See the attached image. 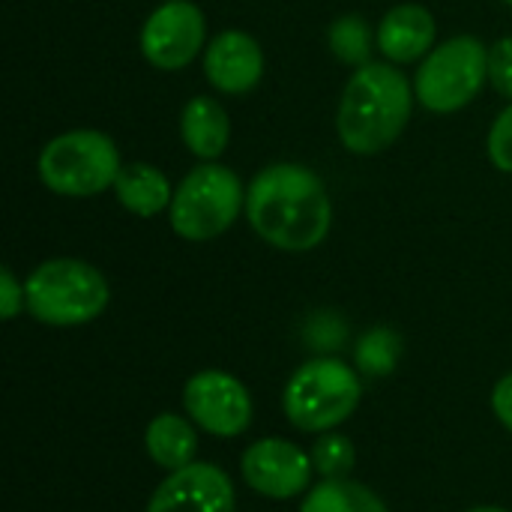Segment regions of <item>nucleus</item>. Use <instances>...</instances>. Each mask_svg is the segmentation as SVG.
<instances>
[{
    "label": "nucleus",
    "mask_w": 512,
    "mask_h": 512,
    "mask_svg": "<svg viewBox=\"0 0 512 512\" xmlns=\"http://www.w3.org/2000/svg\"><path fill=\"white\" fill-rule=\"evenodd\" d=\"M246 216L264 243L282 252H309L330 234L333 204L312 168L279 162L249 183Z\"/></svg>",
    "instance_id": "1"
},
{
    "label": "nucleus",
    "mask_w": 512,
    "mask_h": 512,
    "mask_svg": "<svg viewBox=\"0 0 512 512\" xmlns=\"http://www.w3.org/2000/svg\"><path fill=\"white\" fill-rule=\"evenodd\" d=\"M414 90L390 63H363L339 102L336 129L351 153L372 156L396 144L408 126Z\"/></svg>",
    "instance_id": "2"
},
{
    "label": "nucleus",
    "mask_w": 512,
    "mask_h": 512,
    "mask_svg": "<svg viewBox=\"0 0 512 512\" xmlns=\"http://www.w3.org/2000/svg\"><path fill=\"white\" fill-rule=\"evenodd\" d=\"M27 312L48 327H81L108 306L105 276L78 258H54L39 264L27 282Z\"/></svg>",
    "instance_id": "3"
},
{
    "label": "nucleus",
    "mask_w": 512,
    "mask_h": 512,
    "mask_svg": "<svg viewBox=\"0 0 512 512\" xmlns=\"http://www.w3.org/2000/svg\"><path fill=\"white\" fill-rule=\"evenodd\" d=\"M360 399L363 384L348 363L315 357L291 375L282 408L300 432H330L360 408Z\"/></svg>",
    "instance_id": "4"
},
{
    "label": "nucleus",
    "mask_w": 512,
    "mask_h": 512,
    "mask_svg": "<svg viewBox=\"0 0 512 512\" xmlns=\"http://www.w3.org/2000/svg\"><path fill=\"white\" fill-rule=\"evenodd\" d=\"M39 180L66 198H90L117 183V144L96 129H75L51 138L39 153Z\"/></svg>",
    "instance_id": "5"
},
{
    "label": "nucleus",
    "mask_w": 512,
    "mask_h": 512,
    "mask_svg": "<svg viewBox=\"0 0 512 512\" xmlns=\"http://www.w3.org/2000/svg\"><path fill=\"white\" fill-rule=\"evenodd\" d=\"M240 204H246V192L240 177L225 165H198L171 198V228L192 243H204L219 237L240 216Z\"/></svg>",
    "instance_id": "6"
},
{
    "label": "nucleus",
    "mask_w": 512,
    "mask_h": 512,
    "mask_svg": "<svg viewBox=\"0 0 512 512\" xmlns=\"http://www.w3.org/2000/svg\"><path fill=\"white\" fill-rule=\"evenodd\" d=\"M489 78V48L474 36H456L438 45L414 78V96L435 114L465 108Z\"/></svg>",
    "instance_id": "7"
},
{
    "label": "nucleus",
    "mask_w": 512,
    "mask_h": 512,
    "mask_svg": "<svg viewBox=\"0 0 512 512\" xmlns=\"http://www.w3.org/2000/svg\"><path fill=\"white\" fill-rule=\"evenodd\" d=\"M183 408L195 426L216 438H237L252 423L249 390L222 369H204L183 387Z\"/></svg>",
    "instance_id": "8"
},
{
    "label": "nucleus",
    "mask_w": 512,
    "mask_h": 512,
    "mask_svg": "<svg viewBox=\"0 0 512 512\" xmlns=\"http://www.w3.org/2000/svg\"><path fill=\"white\" fill-rule=\"evenodd\" d=\"M243 480L252 492L270 501H291L309 492L312 483V456L294 447L285 438H261L246 447L240 462Z\"/></svg>",
    "instance_id": "9"
},
{
    "label": "nucleus",
    "mask_w": 512,
    "mask_h": 512,
    "mask_svg": "<svg viewBox=\"0 0 512 512\" xmlns=\"http://www.w3.org/2000/svg\"><path fill=\"white\" fill-rule=\"evenodd\" d=\"M204 12L189 0L162 3L141 30V51L156 69H183L204 45Z\"/></svg>",
    "instance_id": "10"
},
{
    "label": "nucleus",
    "mask_w": 512,
    "mask_h": 512,
    "mask_svg": "<svg viewBox=\"0 0 512 512\" xmlns=\"http://www.w3.org/2000/svg\"><path fill=\"white\" fill-rule=\"evenodd\" d=\"M237 495L231 477L210 465L192 462L171 471L150 495L147 512H234Z\"/></svg>",
    "instance_id": "11"
},
{
    "label": "nucleus",
    "mask_w": 512,
    "mask_h": 512,
    "mask_svg": "<svg viewBox=\"0 0 512 512\" xmlns=\"http://www.w3.org/2000/svg\"><path fill=\"white\" fill-rule=\"evenodd\" d=\"M204 72L219 93H231V96L249 93L258 87L264 75V51L249 33L225 30L207 45Z\"/></svg>",
    "instance_id": "12"
},
{
    "label": "nucleus",
    "mask_w": 512,
    "mask_h": 512,
    "mask_svg": "<svg viewBox=\"0 0 512 512\" xmlns=\"http://www.w3.org/2000/svg\"><path fill=\"white\" fill-rule=\"evenodd\" d=\"M435 42V18L420 3L393 6L378 27V48L393 63H411L423 57Z\"/></svg>",
    "instance_id": "13"
},
{
    "label": "nucleus",
    "mask_w": 512,
    "mask_h": 512,
    "mask_svg": "<svg viewBox=\"0 0 512 512\" xmlns=\"http://www.w3.org/2000/svg\"><path fill=\"white\" fill-rule=\"evenodd\" d=\"M180 132L186 147L198 159H216L231 138V123L225 108L213 96H192L180 117Z\"/></svg>",
    "instance_id": "14"
},
{
    "label": "nucleus",
    "mask_w": 512,
    "mask_h": 512,
    "mask_svg": "<svg viewBox=\"0 0 512 512\" xmlns=\"http://www.w3.org/2000/svg\"><path fill=\"white\" fill-rule=\"evenodd\" d=\"M114 195L129 213L150 219V216L162 213L165 207H171L174 189L159 168L135 162V165L120 168L117 183H114Z\"/></svg>",
    "instance_id": "15"
},
{
    "label": "nucleus",
    "mask_w": 512,
    "mask_h": 512,
    "mask_svg": "<svg viewBox=\"0 0 512 512\" xmlns=\"http://www.w3.org/2000/svg\"><path fill=\"white\" fill-rule=\"evenodd\" d=\"M144 447H147L150 459L171 474V471H180L195 462L198 435L186 417L159 414L150 420V426L144 432Z\"/></svg>",
    "instance_id": "16"
},
{
    "label": "nucleus",
    "mask_w": 512,
    "mask_h": 512,
    "mask_svg": "<svg viewBox=\"0 0 512 512\" xmlns=\"http://www.w3.org/2000/svg\"><path fill=\"white\" fill-rule=\"evenodd\" d=\"M300 512H390L387 504L363 483H354L348 477L324 480L306 492Z\"/></svg>",
    "instance_id": "17"
},
{
    "label": "nucleus",
    "mask_w": 512,
    "mask_h": 512,
    "mask_svg": "<svg viewBox=\"0 0 512 512\" xmlns=\"http://www.w3.org/2000/svg\"><path fill=\"white\" fill-rule=\"evenodd\" d=\"M402 357V339L396 330L390 327H375L369 330L360 342H357V351H354V360H357V369L363 375H372V378H381V375H390L396 369Z\"/></svg>",
    "instance_id": "18"
},
{
    "label": "nucleus",
    "mask_w": 512,
    "mask_h": 512,
    "mask_svg": "<svg viewBox=\"0 0 512 512\" xmlns=\"http://www.w3.org/2000/svg\"><path fill=\"white\" fill-rule=\"evenodd\" d=\"M330 48H333V54L339 60L351 63V66L369 63V54H372L369 24L360 15H345V18L333 21V27H330Z\"/></svg>",
    "instance_id": "19"
},
{
    "label": "nucleus",
    "mask_w": 512,
    "mask_h": 512,
    "mask_svg": "<svg viewBox=\"0 0 512 512\" xmlns=\"http://www.w3.org/2000/svg\"><path fill=\"white\" fill-rule=\"evenodd\" d=\"M354 462H357V450H354L348 435L324 432L312 447V465L324 480L348 477L354 471Z\"/></svg>",
    "instance_id": "20"
},
{
    "label": "nucleus",
    "mask_w": 512,
    "mask_h": 512,
    "mask_svg": "<svg viewBox=\"0 0 512 512\" xmlns=\"http://www.w3.org/2000/svg\"><path fill=\"white\" fill-rule=\"evenodd\" d=\"M489 159L495 162V168L512 174V105H507L498 114V120L489 132Z\"/></svg>",
    "instance_id": "21"
},
{
    "label": "nucleus",
    "mask_w": 512,
    "mask_h": 512,
    "mask_svg": "<svg viewBox=\"0 0 512 512\" xmlns=\"http://www.w3.org/2000/svg\"><path fill=\"white\" fill-rule=\"evenodd\" d=\"M489 81L501 96L512 99V36L498 39L489 48Z\"/></svg>",
    "instance_id": "22"
},
{
    "label": "nucleus",
    "mask_w": 512,
    "mask_h": 512,
    "mask_svg": "<svg viewBox=\"0 0 512 512\" xmlns=\"http://www.w3.org/2000/svg\"><path fill=\"white\" fill-rule=\"evenodd\" d=\"M24 306H27L24 285H18V279H15V273L9 267H3L0 270V315L6 321H12Z\"/></svg>",
    "instance_id": "23"
},
{
    "label": "nucleus",
    "mask_w": 512,
    "mask_h": 512,
    "mask_svg": "<svg viewBox=\"0 0 512 512\" xmlns=\"http://www.w3.org/2000/svg\"><path fill=\"white\" fill-rule=\"evenodd\" d=\"M492 411L501 420V426L512 432V372L495 384V390H492Z\"/></svg>",
    "instance_id": "24"
},
{
    "label": "nucleus",
    "mask_w": 512,
    "mask_h": 512,
    "mask_svg": "<svg viewBox=\"0 0 512 512\" xmlns=\"http://www.w3.org/2000/svg\"><path fill=\"white\" fill-rule=\"evenodd\" d=\"M468 512H510V510H504V507H474V510H468Z\"/></svg>",
    "instance_id": "25"
},
{
    "label": "nucleus",
    "mask_w": 512,
    "mask_h": 512,
    "mask_svg": "<svg viewBox=\"0 0 512 512\" xmlns=\"http://www.w3.org/2000/svg\"><path fill=\"white\" fill-rule=\"evenodd\" d=\"M504 3H510V6H512V0H504Z\"/></svg>",
    "instance_id": "26"
},
{
    "label": "nucleus",
    "mask_w": 512,
    "mask_h": 512,
    "mask_svg": "<svg viewBox=\"0 0 512 512\" xmlns=\"http://www.w3.org/2000/svg\"><path fill=\"white\" fill-rule=\"evenodd\" d=\"M165 3H168V0H165Z\"/></svg>",
    "instance_id": "27"
}]
</instances>
